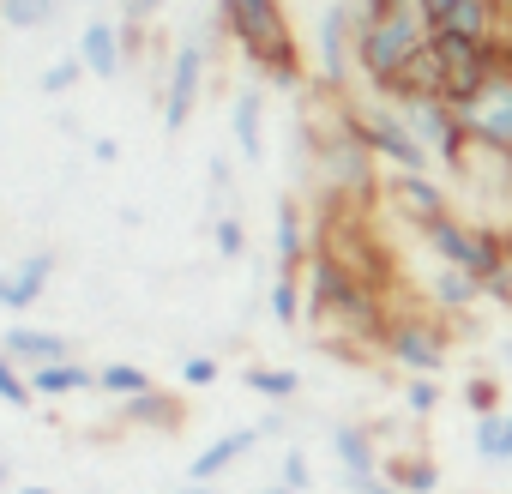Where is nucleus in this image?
I'll use <instances>...</instances> for the list:
<instances>
[{"mask_svg": "<svg viewBox=\"0 0 512 494\" xmlns=\"http://www.w3.org/2000/svg\"><path fill=\"white\" fill-rule=\"evenodd\" d=\"M217 31L235 43V55L247 61V73L260 79L266 91H290L302 97L308 85V55L290 31V13H284V0H217L211 7Z\"/></svg>", "mask_w": 512, "mask_h": 494, "instance_id": "f257e3e1", "label": "nucleus"}, {"mask_svg": "<svg viewBox=\"0 0 512 494\" xmlns=\"http://www.w3.org/2000/svg\"><path fill=\"white\" fill-rule=\"evenodd\" d=\"M428 43V13L416 0H356V73L368 97H392Z\"/></svg>", "mask_w": 512, "mask_h": 494, "instance_id": "f03ea898", "label": "nucleus"}, {"mask_svg": "<svg viewBox=\"0 0 512 494\" xmlns=\"http://www.w3.org/2000/svg\"><path fill=\"white\" fill-rule=\"evenodd\" d=\"M211 67H217V19H199V25L169 49L163 103H157V115H163V133H169V139L193 127L199 97H205V85H211Z\"/></svg>", "mask_w": 512, "mask_h": 494, "instance_id": "7ed1b4c3", "label": "nucleus"}, {"mask_svg": "<svg viewBox=\"0 0 512 494\" xmlns=\"http://www.w3.org/2000/svg\"><path fill=\"white\" fill-rule=\"evenodd\" d=\"M398 115H404V127L416 133V145L434 157V169H452V175H464L470 169V139H464V127H458V109H452V97H440V91H398V97H386Z\"/></svg>", "mask_w": 512, "mask_h": 494, "instance_id": "20e7f679", "label": "nucleus"}, {"mask_svg": "<svg viewBox=\"0 0 512 494\" xmlns=\"http://www.w3.org/2000/svg\"><path fill=\"white\" fill-rule=\"evenodd\" d=\"M350 121H356L362 145L374 151L380 175H434V157L416 145V133L404 127V115L386 97H350Z\"/></svg>", "mask_w": 512, "mask_h": 494, "instance_id": "39448f33", "label": "nucleus"}, {"mask_svg": "<svg viewBox=\"0 0 512 494\" xmlns=\"http://www.w3.org/2000/svg\"><path fill=\"white\" fill-rule=\"evenodd\" d=\"M452 109H458V127H464L470 151L512 169V43H506V61L494 67V79L482 91H470L464 103H452Z\"/></svg>", "mask_w": 512, "mask_h": 494, "instance_id": "423d86ee", "label": "nucleus"}, {"mask_svg": "<svg viewBox=\"0 0 512 494\" xmlns=\"http://www.w3.org/2000/svg\"><path fill=\"white\" fill-rule=\"evenodd\" d=\"M422 241L434 247V260H440V266H458V272L482 278V290L506 272V229L464 223L458 211H452V217H440V223H428V229H422Z\"/></svg>", "mask_w": 512, "mask_h": 494, "instance_id": "0eeeda50", "label": "nucleus"}, {"mask_svg": "<svg viewBox=\"0 0 512 494\" xmlns=\"http://www.w3.org/2000/svg\"><path fill=\"white\" fill-rule=\"evenodd\" d=\"M308 67H314V85L326 97H356V85H362V73H356V0H326Z\"/></svg>", "mask_w": 512, "mask_h": 494, "instance_id": "6e6552de", "label": "nucleus"}, {"mask_svg": "<svg viewBox=\"0 0 512 494\" xmlns=\"http://www.w3.org/2000/svg\"><path fill=\"white\" fill-rule=\"evenodd\" d=\"M380 356L404 374H440L446 356H452V320H440L434 308L428 314H392L386 338H380Z\"/></svg>", "mask_w": 512, "mask_h": 494, "instance_id": "1a4fd4ad", "label": "nucleus"}, {"mask_svg": "<svg viewBox=\"0 0 512 494\" xmlns=\"http://www.w3.org/2000/svg\"><path fill=\"white\" fill-rule=\"evenodd\" d=\"M314 247H320V235H314L308 205L296 193H284L278 199V217H272V272H308Z\"/></svg>", "mask_w": 512, "mask_h": 494, "instance_id": "9d476101", "label": "nucleus"}, {"mask_svg": "<svg viewBox=\"0 0 512 494\" xmlns=\"http://www.w3.org/2000/svg\"><path fill=\"white\" fill-rule=\"evenodd\" d=\"M380 199H386L410 229H428V223L452 217V199H446V187H440L434 175H386V181H380Z\"/></svg>", "mask_w": 512, "mask_h": 494, "instance_id": "9b49d317", "label": "nucleus"}, {"mask_svg": "<svg viewBox=\"0 0 512 494\" xmlns=\"http://www.w3.org/2000/svg\"><path fill=\"white\" fill-rule=\"evenodd\" d=\"M332 458L344 470V488L362 494L368 482H380V446H374V428L368 422H332Z\"/></svg>", "mask_w": 512, "mask_h": 494, "instance_id": "f8f14e48", "label": "nucleus"}, {"mask_svg": "<svg viewBox=\"0 0 512 494\" xmlns=\"http://www.w3.org/2000/svg\"><path fill=\"white\" fill-rule=\"evenodd\" d=\"M55 266H61L55 247H31V254H25L13 272H0V308H7V314H31V308L43 302Z\"/></svg>", "mask_w": 512, "mask_h": 494, "instance_id": "ddd939ff", "label": "nucleus"}, {"mask_svg": "<svg viewBox=\"0 0 512 494\" xmlns=\"http://www.w3.org/2000/svg\"><path fill=\"white\" fill-rule=\"evenodd\" d=\"M0 350H7L25 374H37L49 362H67L73 356V338L55 332V326H7V332H0Z\"/></svg>", "mask_w": 512, "mask_h": 494, "instance_id": "4468645a", "label": "nucleus"}, {"mask_svg": "<svg viewBox=\"0 0 512 494\" xmlns=\"http://www.w3.org/2000/svg\"><path fill=\"white\" fill-rule=\"evenodd\" d=\"M229 133H235L241 163H266V91L260 85H241L229 97Z\"/></svg>", "mask_w": 512, "mask_h": 494, "instance_id": "2eb2a0df", "label": "nucleus"}, {"mask_svg": "<svg viewBox=\"0 0 512 494\" xmlns=\"http://www.w3.org/2000/svg\"><path fill=\"white\" fill-rule=\"evenodd\" d=\"M73 49H79L85 73H91V79H103V85L127 73V43H121V25H115V19H91V25L79 31V43H73Z\"/></svg>", "mask_w": 512, "mask_h": 494, "instance_id": "dca6fc26", "label": "nucleus"}, {"mask_svg": "<svg viewBox=\"0 0 512 494\" xmlns=\"http://www.w3.org/2000/svg\"><path fill=\"white\" fill-rule=\"evenodd\" d=\"M482 302H488L482 278H470V272H458V266H434V278H428V308H434L440 320H470Z\"/></svg>", "mask_w": 512, "mask_h": 494, "instance_id": "f3484780", "label": "nucleus"}, {"mask_svg": "<svg viewBox=\"0 0 512 494\" xmlns=\"http://www.w3.org/2000/svg\"><path fill=\"white\" fill-rule=\"evenodd\" d=\"M253 446H260V428H229V434H217L211 446H199V452H193L187 482H217V476H229Z\"/></svg>", "mask_w": 512, "mask_h": 494, "instance_id": "a211bd4d", "label": "nucleus"}, {"mask_svg": "<svg viewBox=\"0 0 512 494\" xmlns=\"http://www.w3.org/2000/svg\"><path fill=\"white\" fill-rule=\"evenodd\" d=\"M121 428L175 434V428H181V398H175V392H163V386H151V392H139V398H127V404H121Z\"/></svg>", "mask_w": 512, "mask_h": 494, "instance_id": "6ab92c4d", "label": "nucleus"}, {"mask_svg": "<svg viewBox=\"0 0 512 494\" xmlns=\"http://www.w3.org/2000/svg\"><path fill=\"white\" fill-rule=\"evenodd\" d=\"M266 308H272V326H284V332L308 326V284H302V272H272Z\"/></svg>", "mask_w": 512, "mask_h": 494, "instance_id": "aec40b11", "label": "nucleus"}, {"mask_svg": "<svg viewBox=\"0 0 512 494\" xmlns=\"http://www.w3.org/2000/svg\"><path fill=\"white\" fill-rule=\"evenodd\" d=\"M31 392H37V398H79V392H97V368H85L79 356L49 362V368L31 374Z\"/></svg>", "mask_w": 512, "mask_h": 494, "instance_id": "412c9836", "label": "nucleus"}, {"mask_svg": "<svg viewBox=\"0 0 512 494\" xmlns=\"http://www.w3.org/2000/svg\"><path fill=\"white\" fill-rule=\"evenodd\" d=\"M470 446L482 464H512V410H488L470 422Z\"/></svg>", "mask_w": 512, "mask_h": 494, "instance_id": "4be33fe9", "label": "nucleus"}, {"mask_svg": "<svg viewBox=\"0 0 512 494\" xmlns=\"http://www.w3.org/2000/svg\"><path fill=\"white\" fill-rule=\"evenodd\" d=\"M241 386H247L253 398H266V404H290V398L302 392V374H296V368H266V362H253V368H241Z\"/></svg>", "mask_w": 512, "mask_h": 494, "instance_id": "5701e85b", "label": "nucleus"}, {"mask_svg": "<svg viewBox=\"0 0 512 494\" xmlns=\"http://www.w3.org/2000/svg\"><path fill=\"white\" fill-rule=\"evenodd\" d=\"M380 476H386L398 494H434V488H440V470H434V458H422V452H416V458H410V452H404V458H386Z\"/></svg>", "mask_w": 512, "mask_h": 494, "instance_id": "b1692460", "label": "nucleus"}, {"mask_svg": "<svg viewBox=\"0 0 512 494\" xmlns=\"http://www.w3.org/2000/svg\"><path fill=\"white\" fill-rule=\"evenodd\" d=\"M157 380L139 368V362H103L97 368V392L103 398H115V404H127V398H139V392H151Z\"/></svg>", "mask_w": 512, "mask_h": 494, "instance_id": "393cba45", "label": "nucleus"}, {"mask_svg": "<svg viewBox=\"0 0 512 494\" xmlns=\"http://www.w3.org/2000/svg\"><path fill=\"white\" fill-rule=\"evenodd\" d=\"M61 19V0H0V31H43Z\"/></svg>", "mask_w": 512, "mask_h": 494, "instance_id": "a878e982", "label": "nucleus"}, {"mask_svg": "<svg viewBox=\"0 0 512 494\" xmlns=\"http://www.w3.org/2000/svg\"><path fill=\"white\" fill-rule=\"evenodd\" d=\"M91 73H85V61H79V49H67L61 61H49L43 67V97H67V91H79Z\"/></svg>", "mask_w": 512, "mask_h": 494, "instance_id": "bb28decb", "label": "nucleus"}, {"mask_svg": "<svg viewBox=\"0 0 512 494\" xmlns=\"http://www.w3.org/2000/svg\"><path fill=\"white\" fill-rule=\"evenodd\" d=\"M37 392H31V374L7 356V350H0V404H7V410H25Z\"/></svg>", "mask_w": 512, "mask_h": 494, "instance_id": "cd10ccee", "label": "nucleus"}, {"mask_svg": "<svg viewBox=\"0 0 512 494\" xmlns=\"http://www.w3.org/2000/svg\"><path fill=\"white\" fill-rule=\"evenodd\" d=\"M278 482H284L290 494H308V488H314V458H308L296 440H284V464H278Z\"/></svg>", "mask_w": 512, "mask_h": 494, "instance_id": "c85d7f7f", "label": "nucleus"}, {"mask_svg": "<svg viewBox=\"0 0 512 494\" xmlns=\"http://www.w3.org/2000/svg\"><path fill=\"white\" fill-rule=\"evenodd\" d=\"M211 241H217V260H247V229H241V217H235V211H217Z\"/></svg>", "mask_w": 512, "mask_h": 494, "instance_id": "c756f323", "label": "nucleus"}, {"mask_svg": "<svg viewBox=\"0 0 512 494\" xmlns=\"http://www.w3.org/2000/svg\"><path fill=\"white\" fill-rule=\"evenodd\" d=\"M458 398L470 404V416L506 410V404H500V374H476V380H464V386H458Z\"/></svg>", "mask_w": 512, "mask_h": 494, "instance_id": "7c9ffc66", "label": "nucleus"}, {"mask_svg": "<svg viewBox=\"0 0 512 494\" xmlns=\"http://www.w3.org/2000/svg\"><path fill=\"white\" fill-rule=\"evenodd\" d=\"M404 404H410V416H434L440 410V380L434 374H410L404 380Z\"/></svg>", "mask_w": 512, "mask_h": 494, "instance_id": "2f4dec72", "label": "nucleus"}, {"mask_svg": "<svg viewBox=\"0 0 512 494\" xmlns=\"http://www.w3.org/2000/svg\"><path fill=\"white\" fill-rule=\"evenodd\" d=\"M217 374H223V368H217V356H187V362H181V386H187V392L217 386Z\"/></svg>", "mask_w": 512, "mask_h": 494, "instance_id": "473e14b6", "label": "nucleus"}, {"mask_svg": "<svg viewBox=\"0 0 512 494\" xmlns=\"http://www.w3.org/2000/svg\"><path fill=\"white\" fill-rule=\"evenodd\" d=\"M205 175H211V199H229V193H235V157H229V151H211Z\"/></svg>", "mask_w": 512, "mask_h": 494, "instance_id": "72a5a7b5", "label": "nucleus"}, {"mask_svg": "<svg viewBox=\"0 0 512 494\" xmlns=\"http://www.w3.org/2000/svg\"><path fill=\"white\" fill-rule=\"evenodd\" d=\"M253 428H260V440H290V416H284L278 404H272V410H266L260 422H253Z\"/></svg>", "mask_w": 512, "mask_h": 494, "instance_id": "f704fd0d", "label": "nucleus"}, {"mask_svg": "<svg viewBox=\"0 0 512 494\" xmlns=\"http://www.w3.org/2000/svg\"><path fill=\"white\" fill-rule=\"evenodd\" d=\"M157 13H163V0H121V19L127 25H151Z\"/></svg>", "mask_w": 512, "mask_h": 494, "instance_id": "c9c22d12", "label": "nucleus"}, {"mask_svg": "<svg viewBox=\"0 0 512 494\" xmlns=\"http://www.w3.org/2000/svg\"><path fill=\"white\" fill-rule=\"evenodd\" d=\"M115 157H121L115 139H91V163H115Z\"/></svg>", "mask_w": 512, "mask_h": 494, "instance_id": "e433bc0d", "label": "nucleus"}, {"mask_svg": "<svg viewBox=\"0 0 512 494\" xmlns=\"http://www.w3.org/2000/svg\"><path fill=\"white\" fill-rule=\"evenodd\" d=\"M175 494H223V488H217V482H181Z\"/></svg>", "mask_w": 512, "mask_h": 494, "instance_id": "4c0bfd02", "label": "nucleus"}, {"mask_svg": "<svg viewBox=\"0 0 512 494\" xmlns=\"http://www.w3.org/2000/svg\"><path fill=\"white\" fill-rule=\"evenodd\" d=\"M416 7H422V13L434 19V13H446V7H452V0H416Z\"/></svg>", "mask_w": 512, "mask_h": 494, "instance_id": "58836bf2", "label": "nucleus"}, {"mask_svg": "<svg viewBox=\"0 0 512 494\" xmlns=\"http://www.w3.org/2000/svg\"><path fill=\"white\" fill-rule=\"evenodd\" d=\"M362 494H398V488H392V482H386V476H380V482H368V488H362Z\"/></svg>", "mask_w": 512, "mask_h": 494, "instance_id": "ea45409f", "label": "nucleus"}, {"mask_svg": "<svg viewBox=\"0 0 512 494\" xmlns=\"http://www.w3.org/2000/svg\"><path fill=\"white\" fill-rule=\"evenodd\" d=\"M253 494H290V488L284 482H266V488H253Z\"/></svg>", "mask_w": 512, "mask_h": 494, "instance_id": "a19ab883", "label": "nucleus"}, {"mask_svg": "<svg viewBox=\"0 0 512 494\" xmlns=\"http://www.w3.org/2000/svg\"><path fill=\"white\" fill-rule=\"evenodd\" d=\"M13 494H55V488H43V482H31V488H13Z\"/></svg>", "mask_w": 512, "mask_h": 494, "instance_id": "79ce46f5", "label": "nucleus"}, {"mask_svg": "<svg viewBox=\"0 0 512 494\" xmlns=\"http://www.w3.org/2000/svg\"><path fill=\"white\" fill-rule=\"evenodd\" d=\"M0 494H13V482H7V464H0Z\"/></svg>", "mask_w": 512, "mask_h": 494, "instance_id": "37998d69", "label": "nucleus"}]
</instances>
